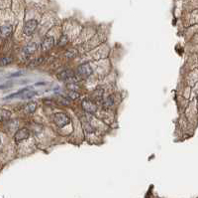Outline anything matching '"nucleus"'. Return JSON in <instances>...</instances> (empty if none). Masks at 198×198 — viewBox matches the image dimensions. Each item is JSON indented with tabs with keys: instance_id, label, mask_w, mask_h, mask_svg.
Returning <instances> with one entry per match:
<instances>
[{
	"instance_id": "nucleus-1",
	"label": "nucleus",
	"mask_w": 198,
	"mask_h": 198,
	"mask_svg": "<svg viewBox=\"0 0 198 198\" xmlns=\"http://www.w3.org/2000/svg\"><path fill=\"white\" fill-rule=\"evenodd\" d=\"M53 123H55L58 127L63 128L70 123V118H69V116H67L63 113H57L56 115L53 116Z\"/></svg>"
},
{
	"instance_id": "nucleus-2",
	"label": "nucleus",
	"mask_w": 198,
	"mask_h": 198,
	"mask_svg": "<svg viewBox=\"0 0 198 198\" xmlns=\"http://www.w3.org/2000/svg\"><path fill=\"white\" fill-rule=\"evenodd\" d=\"M58 79L59 81H64L69 83H76L77 78L71 70H64L58 75Z\"/></svg>"
},
{
	"instance_id": "nucleus-3",
	"label": "nucleus",
	"mask_w": 198,
	"mask_h": 198,
	"mask_svg": "<svg viewBox=\"0 0 198 198\" xmlns=\"http://www.w3.org/2000/svg\"><path fill=\"white\" fill-rule=\"evenodd\" d=\"M35 95H37V92L36 91H31V90L29 89H24L22 90V91L18 92L16 94H13V95H10L8 99H11V98H22V99H31L32 97H34Z\"/></svg>"
},
{
	"instance_id": "nucleus-4",
	"label": "nucleus",
	"mask_w": 198,
	"mask_h": 198,
	"mask_svg": "<svg viewBox=\"0 0 198 198\" xmlns=\"http://www.w3.org/2000/svg\"><path fill=\"white\" fill-rule=\"evenodd\" d=\"M38 26V21L35 19H31L25 23L23 28V32L25 35H32L34 33V31L37 29Z\"/></svg>"
},
{
	"instance_id": "nucleus-5",
	"label": "nucleus",
	"mask_w": 198,
	"mask_h": 198,
	"mask_svg": "<svg viewBox=\"0 0 198 198\" xmlns=\"http://www.w3.org/2000/svg\"><path fill=\"white\" fill-rule=\"evenodd\" d=\"M81 106H82V109L84 110L86 113H94L97 111L96 104H95L94 102L91 101V100H84L82 102Z\"/></svg>"
},
{
	"instance_id": "nucleus-6",
	"label": "nucleus",
	"mask_w": 198,
	"mask_h": 198,
	"mask_svg": "<svg viewBox=\"0 0 198 198\" xmlns=\"http://www.w3.org/2000/svg\"><path fill=\"white\" fill-rule=\"evenodd\" d=\"M77 74L83 78H87L92 74V69L89 64H82L77 69Z\"/></svg>"
},
{
	"instance_id": "nucleus-7",
	"label": "nucleus",
	"mask_w": 198,
	"mask_h": 198,
	"mask_svg": "<svg viewBox=\"0 0 198 198\" xmlns=\"http://www.w3.org/2000/svg\"><path fill=\"white\" fill-rule=\"evenodd\" d=\"M29 136H30L29 129H18L15 133L14 140L16 141H21V140H27Z\"/></svg>"
},
{
	"instance_id": "nucleus-8",
	"label": "nucleus",
	"mask_w": 198,
	"mask_h": 198,
	"mask_svg": "<svg viewBox=\"0 0 198 198\" xmlns=\"http://www.w3.org/2000/svg\"><path fill=\"white\" fill-rule=\"evenodd\" d=\"M53 45H55V38L52 37V36H47V37H45L44 40L42 41L41 48L44 51H47V50L52 49Z\"/></svg>"
},
{
	"instance_id": "nucleus-9",
	"label": "nucleus",
	"mask_w": 198,
	"mask_h": 198,
	"mask_svg": "<svg viewBox=\"0 0 198 198\" xmlns=\"http://www.w3.org/2000/svg\"><path fill=\"white\" fill-rule=\"evenodd\" d=\"M38 49V45L37 43H35V42H30L28 43L25 47L23 48V52L27 54V55H32L34 54Z\"/></svg>"
},
{
	"instance_id": "nucleus-10",
	"label": "nucleus",
	"mask_w": 198,
	"mask_h": 198,
	"mask_svg": "<svg viewBox=\"0 0 198 198\" xmlns=\"http://www.w3.org/2000/svg\"><path fill=\"white\" fill-rule=\"evenodd\" d=\"M12 33V26L11 25H4L1 27V36L3 38H7Z\"/></svg>"
},
{
	"instance_id": "nucleus-11",
	"label": "nucleus",
	"mask_w": 198,
	"mask_h": 198,
	"mask_svg": "<svg viewBox=\"0 0 198 198\" xmlns=\"http://www.w3.org/2000/svg\"><path fill=\"white\" fill-rule=\"evenodd\" d=\"M36 109H37V104L35 103V102H31V103H29L26 105L25 107V112L26 113H32L36 111Z\"/></svg>"
},
{
	"instance_id": "nucleus-12",
	"label": "nucleus",
	"mask_w": 198,
	"mask_h": 198,
	"mask_svg": "<svg viewBox=\"0 0 198 198\" xmlns=\"http://www.w3.org/2000/svg\"><path fill=\"white\" fill-rule=\"evenodd\" d=\"M12 113L10 111L8 110H5V109H2L1 110V121L4 122V121H9V118H11Z\"/></svg>"
},
{
	"instance_id": "nucleus-13",
	"label": "nucleus",
	"mask_w": 198,
	"mask_h": 198,
	"mask_svg": "<svg viewBox=\"0 0 198 198\" xmlns=\"http://www.w3.org/2000/svg\"><path fill=\"white\" fill-rule=\"evenodd\" d=\"M67 44H68V37L65 35H63V36H62L61 38H59V40L58 42V45L59 47H63V46H65Z\"/></svg>"
},
{
	"instance_id": "nucleus-14",
	"label": "nucleus",
	"mask_w": 198,
	"mask_h": 198,
	"mask_svg": "<svg viewBox=\"0 0 198 198\" xmlns=\"http://www.w3.org/2000/svg\"><path fill=\"white\" fill-rule=\"evenodd\" d=\"M13 62V59L11 57H3L1 59V66H6V65H9Z\"/></svg>"
},
{
	"instance_id": "nucleus-15",
	"label": "nucleus",
	"mask_w": 198,
	"mask_h": 198,
	"mask_svg": "<svg viewBox=\"0 0 198 198\" xmlns=\"http://www.w3.org/2000/svg\"><path fill=\"white\" fill-rule=\"evenodd\" d=\"M68 88H69V90H70V92H77V89H79L77 85L74 83H69L68 85Z\"/></svg>"
},
{
	"instance_id": "nucleus-16",
	"label": "nucleus",
	"mask_w": 198,
	"mask_h": 198,
	"mask_svg": "<svg viewBox=\"0 0 198 198\" xmlns=\"http://www.w3.org/2000/svg\"><path fill=\"white\" fill-rule=\"evenodd\" d=\"M103 105H105V107H111L113 105V100L110 98H107L104 102H103Z\"/></svg>"
},
{
	"instance_id": "nucleus-17",
	"label": "nucleus",
	"mask_w": 198,
	"mask_h": 198,
	"mask_svg": "<svg viewBox=\"0 0 198 198\" xmlns=\"http://www.w3.org/2000/svg\"><path fill=\"white\" fill-rule=\"evenodd\" d=\"M42 62H43V58H40V59H36L34 60L33 62H31L32 65H40Z\"/></svg>"
},
{
	"instance_id": "nucleus-18",
	"label": "nucleus",
	"mask_w": 198,
	"mask_h": 198,
	"mask_svg": "<svg viewBox=\"0 0 198 198\" xmlns=\"http://www.w3.org/2000/svg\"><path fill=\"white\" fill-rule=\"evenodd\" d=\"M197 101H198V96H197Z\"/></svg>"
}]
</instances>
